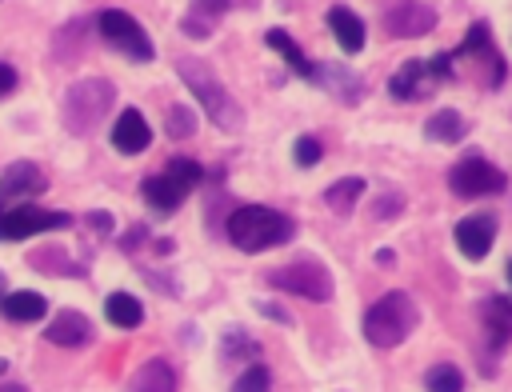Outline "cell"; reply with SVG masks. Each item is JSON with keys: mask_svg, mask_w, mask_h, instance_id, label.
Wrapping results in <instances>:
<instances>
[{"mask_svg": "<svg viewBox=\"0 0 512 392\" xmlns=\"http://www.w3.org/2000/svg\"><path fill=\"white\" fill-rule=\"evenodd\" d=\"M196 4V12H204V16H212V20H220V12L232 4V0H192Z\"/></svg>", "mask_w": 512, "mask_h": 392, "instance_id": "e575fe53", "label": "cell"}, {"mask_svg": "<svg viewBox=\"0 0 512 392\" xmlns=\"http://www.w3.org/2000/svg\"><path fill=\"white\" fill-rule=\"evenodd\" d=\"M44 188H48V176L32 160H16V164H8L0 172V204H12V200L20 204L28 196H40Z\"/></svg>", "mask_w": 512, "mask_h": 392, "instance_id": "8fae6325", "label": "cell"}, {"mask_svg": "<svg viewBox=\"0 0 512 392\" xmlns=\"http://www.w3.org/2000/svg\"><path fill=\"white\" fill-rule=\"evenodd\" d=\"M112 100H116L112 80H104V76H84V80H76V84L64 92V108H60L64 128H68L72 136L92 132V128L108 116Z\"/></svg>", "mask_w": 512, "mask_h": 392, "instance_id": "277c9868", "label": "cell"}, {"mask_svg": "<svg viewBox=\"0 0 512 392\" xmlns=\"http://www.w3.org/2000/svg\"><path fill=\"white\" fill-rule=\"evenodd\" d=\"M384 28H388L392 36H400V40H412V36H424V32L436 28V12H432V4H424V0H396V4L384 12Z\"/></svg>", "mask_w": 512, "mask_h": 392, "instance_id": "30bf717a", "label": "cell"}, {"mask_svg": "<svg viewBox=\"0 0 512 392\" xmlns=\"http://www.w3.org/2000/svg\"><path fill=\"white\" fill-rule=\"evenodd\" d=\"M508 280H512V260H508Z\"/></svg>", "mask_w": 512, "mask_h": 392, "instance_id": "60d3db41", "label": "cell"}, {"mask_svg": "<svg viewBox=\"0 0 512 392\" xmlns=\"http://www.w3.org/2000/svg\"><path fill=\"white\" fill-rule=\"evenodd\" d=\"M264 40H268V44H272V48H276V52H280V56H284L288 64H292V72H296V76H304V80H312V64L304 60V52H300V44H296V40H292V36H288L284 28H268V36H264Z\"/></svg>", "mask_w": 512, "mask_h": 392, "instance_id": "d4e9b609", "label": "cell"}, {"mask_svg": "<svg viewBox=\"0 0 512 392\" xmlns=\"http://www.w3.org/2000/svg\"><path fill=\"white\" fill-rule=\"evenodd\" d=\"M496 240V220L488 212H472L456 224V248L468 256V260H484L488 248Z\"/></svg>", "mask_w": 512, "mask_h": 392, "instance_id": "7c38bea8", "label": "cell"}, {"mask_svg": "<svg viewBox=\"0 0 512 392\" xmlns=\"http://www.w3.org/2000/svg\"><path fill=\"white\" fill-rule=\"evenodd\" d=\"M148 144H152L148 120H144L136 108H124V112L116 116V124H112V148L124 152V156H136V152H144Z\"/></svg>", "mask_w": 512, "mask_h": 392, "instance_id": "4fadbf2b", "label": "cell"}, {"mask_svg": "<svg viewBox=\"0 0 512 392\" xmlns=\"http://www.w3.org/2000/svg\"><path fill=\"white\" fill-rule=\"evenodd\" d=\"M212 24H216V20H212V16H204V12H196V8L180 20V28H184L188 36H208V32H212Z\"/></svg>", "mask_w": 512, "mask_h": 392, "instance_id": "1f68e13d", "label": "cell"}, {"mask_svg": "<svg viewBox=\"0 0 512 392\" xmlns=\"http://www.w3.org/2000/svg\"><path fill=\"white\" fill-rule=\"evenodd\" d=\"M480 316H484L488 348L500 352V348L512 340V300H504V296H488L484 308H480Z\"/></svg>", "mask_w": 512, "mask_h": 392, "instance_id": "2e32d148", "label": "cell"}, {"mask_svg": "<svg viewBox=\"0 0 512 392\" xmlns=\"http://www.w3.org/2000/svg\"><path fill=\"white\" fill-rule=\"evenodd\" d=\"M176 72H180V80L192 88V96L200 100V108L208 112V120H212L216 128H224V132H240L244 112H240V104L232 100V92L216 80V72H212L204 60H196V56H180V60H176Z\"/></svg>", "mask_w": 512, "mask_h": 392, "instance_id": "7a4b0ae2", "label": "cell"}, {"mask_svg": "<svg viewBox=\"0 0 512 392\" xmlns=\"http://www.w3.org/2000/svg\"><path fill=\"white\" fill-rule=\"evenodd\" d=\"M424 136H428V140H436V144H456V140H464V136H468V120H464L460 112H452V108H440V112H432V116H428Z\"/></svg>", "mask_w": 512, "mask_h": 392, "instance_id": "ffe728a7", "label": "cell"}, {"mask_svg": "<svg viewBox=\"0 0 512 392\" xmlns=\"http://www.w3.org/2000/svg\"><path fill=\"white\" fill-rule=\"evenodd\" d=\"M88 224H92V228H100V232H112V216H104V212H92V216H88Z\"/></svg>", "mask_w": 512, "mask_h": 392, "instance_id": "8d00e7d4", "label": "cell"}, {"mask_svg": "<svg viewBox=\"0 0 512 392\" xmlns=\"http://www.w3.org/2000/svg\"><path fill=\"white\" fill-rule=\"evenodd\" d=\"M396 212H400V196H388V200L380 196L376 200V216H396Z\"/></svg>", "mask_w": 512, "mask_h": 392, "instance_id": "d590c367", "label": "cell"}, {"mask_svg": "<svg viewBox=\"0 0 512 392\" xmlns=\"http://www.w3.org/2000/svg\"><path fill=\"white\" fill-rule=\"evenodd\" d=\"M256 352H260V344H256V340H248V336H244V328H228V332H224V340H220V356H224V364L256 360Z\"/></svg>", "mask_w": 512, "mask_h": 392, "instance_id": "484cf974", "label": "cell"}, {"mask_svg": "<svg viewBox=\"0 0 512 392\" xmlns=\"http://www.w3.org/2000/svg\"><path fill=\"white\" fill-rule=\"evenodd\" d=\"M52 344H60V348H80V344H88L92 340V320L84 316V312H72V308H64V312H56L52 320H48V332H44Z\"/></svg>", "mask_w": 512, "mask_h": 392, "instance_id": "5bb4252c", "label": "cell"}, {"mask_svg": "<svg viewBox=\"0 0 512 392\" xmlns=\"http://www.w3.org/2000/svg\"><path fill=\"white\" fill-rule=\"evenodd\" d=\"M28 260H32V264H40V272H64V276H80V272H84V268H76V264H72L56 244H52V248H36Z\"/></svg>", "mask_w": 512, "mask_h": 392, "instance_id": "83f0119b", "label": "cell"}, {"mask_svg": "<svg viewBox=\"0 0 512 392\" xmlns=\"http://www.w3.org/2000/svg\"><path fill=\"white\" fill-rule=\"evenodd\" d=\"M164 128H168V136H172V140H184V136H192V128H196V116H192V108H184V104H172V108H168V120H164Z\"/></svg>", "mask_w": 512, "mask_h": 392, "instance_id": "f1b7e54d", "label": "cell"}, {"mask_svg": "<svg viewBox=\"0 0 512 392\" xmlns=\"http://www.w3.org/2000/svg\"><path fill=\"white\" fill-rule=\"evenodd\" d=\"M84 36H88V20H72V24H64V28L56 32V44H52V56H56L60 64H68V60H76V52H84Z\"/></svg>", "mask_w": 512, "mask_h": 392, "instance_id": "cb8c5ba5", "label": "cell"}, {"mask_svg": "<svg viewBox=\"0 0 512 392\" xmlns=\"http://www.w3.org/2000/svg\"><path fill=\"white\" fill-rule=\"evenodd\" d=\"M312 84L328 88L336 100H360L364 96V80L340 64H312Z\"/></svg>", "mask_w": 512, "mask_h": 392, "instance_id": "9a60e30c", "label": "cell"}, {"mask_svg": "<svg viewBox=\"0 0 512 392\" xmlns=\"http://www.w3.org/2000/svg\"><path fill=\"white\" fill-rule=\"evenodd\" d=\"M292 232H296L292 216H284L276 208H264V204H244L228 216V240L240 252H268L276 244H288Z\"/></svg>", "mask_w": 512, "mask_h": 392, "instance_id": "6da1fadb", "label": "cell"}, {"mask_svg": "<svg viewBox=\"0 0 512 392\" xmlns=\"http://www.w3.org/2000/svg\"><path fill=\"white\" fill-rule=\"evenodd\" d=\"M424 72H432L436 80H440V76H452V56H444V52H440V56H432V60L424 64Z\"/></svg>", "mask_w": 512, "mask_h": 392, "instance_id": "d6a6232c", "label": "cell"}, {"mask_svg": "<svg viewBox=\"0 0 512 392\" xmlns=\"http://www.w3.org/2000/svg\"><path fill=\"white\" fill-rule=\"evenodd\" d=\"M96 28H100V36H104L116 52H124L128 60H152V56H156L148 32H144L124 8H104V12L96 16Z\"/></svg>", "mask_w": 512, "mask_h": 392, "instance_id": "ba28073f", "label": "cell"}, {"mask_svg": "<svg viewBox=\"0 0 512 392\" xmlns=\"http://www.w3.org/2000/svg\"><path fill=\"white\" fill-rule=\"evenodd\" d=\"M128 392H176V372L168 360H148L132 372Z\"/></svg>", "mask_w": 512, "mask_h": 392, "instance_id": "ac0fdd59", "label": "cell"}, {"mask_svg": "<svg viewBox=\"0 0 512 392\" xmlns=\"http://www.w3.org/2000/svg\"><path fill=\"white\" fill-rule=\"evenodd\" d=\"M56 228H72V216L40 204H0V240H20L36 232H56Z\"/></svg>", "mask_w": 512, "mask_h": 392, "instance_id": "52a82bcc", "label": "cell"}, {"mask_svg": "<svg viewBox=\"0 0 512 392\" xmlns=\"http://www.w3.org/2000/svg\"><path fill=\"white\" fill-rule=\"evenodd\" d=\"M4 368H8V360H4V356H0V372H4Z\"/></svg>", "mask_w": 512, "mask_h": 392, "instance_id": "f35d334b", "label": "cell"}, {"mask_svg": "<svg viewBox=\"0 0 512 392\" xmlns=\"http://www.w3.org/2000/svg\"><path fill=\"white\" fill-rule=\"evenodd\" d=\"M16 80H20V76H16V68L0 60V96H8V92H16Z\"/></svg>", "mask_w": 512, "mask_h": 392, "instance_id": "836d02e7", "label": "cell"}, {"mask_svg": "<svg viewBox=\"0 0 512 392\" xmlns=\"http://www.w3.org/2000/svg\"><path fill=\"white\" fill-rule=\"evenodd\" d=\"M328 28H332V36H336V44L344 48V52H360L364 48V20L352 12V8H344V4H336V8H328Z\"/></svg>", "mask_w": 512, "mask_h": 392, "instance_id": "e0dca14e", "label": "cell"}, {"mask_svg": "<svg viewBox=\"0 0 512 392\" xmlns=\"http://www.w3.org/2000/svg\"><path fill=\"white\" fill-rule=\"evenodd\" d=\"M320 152H324V148H320V140H316V136H300L292 156H296V164H300V168H312V164L320 160Z\"/></svg>", "mask_w": 512, "mask_h": 392, "instance_id": "4dcf8cb0", "label": "cell"}, {"mask_svg": "<svg viewBox=\"0 0 512 392\" xmlns=\"http://www.w3.org/2000/svg\"><path fill=\"white\" fill-rule=\"evenodd\" d=\"M0 300H4V280H0Z\"/></svg>", "mask_w": 512, "mask_h": 392, "instance_id": "ab89813d", "label": "cell"}, {"mask_svg": "<svg viewBox=\"0 0 512 392\" xmlns=\"http://www.w3.org/2000/svg\"><path fill=\"white\" fill-rule=\"evenodd\" d=\"M0 392H24V388H20V384H4Z\"/></svg>", "mask_w": 512, "mask_h": 392, "instance_id": "74e56055", "label": "cell"}, {"mask_svg": "<svg viewBox=\"0 0 512 392\" xmlns=\"http://www.w3.org/2000/svg\"><path fill=\"white\" fill-rule=\"evenodd\" d=\"M104 316H108L116 328H136V324L144 320V308H140V300H136L132 292H112V296L104 300Z\"/></svg>", "mask_w": 512, "mask_h": 392, "instance_id": "7402d4cb", "label": "cell"}, {"mask_svg": "<svg viewBox=\"0 0 512 392\" xmlns=\"http://www.w3.org/2000/svg\"><path fill=\"white\" fill-rule=\"evenodd\" d=\"M428 72H424V64L420 60H404L400 68H396V76H392V96H400V100H416V96H424L428 92V80H424Z\"/></svg>", "mask_w": 512, "mask_h": 392, "instance_id": "44dd1931", "label": "cell"}, {"mask_svg": "<svg viewBox=\"0 0 512 392\" xmlns=\"http://www.w3.org/2000/svg\"><path fill=\"white\" fill-rule=\"evenodd\" d=\"M0 312H4L8 320H20V324H28V320H40V316L48 312V300H44L40 292L16 288V292H4V300H0Z\"/></svg>", "mask_w": 512, "mask_h": 392, "instance_id": "d6986e66", "label": "cell"}, {"mask_svg": "<svg viewBox=\"0 0 512 392\" xmlns=\"http://www.w3.org/2000/svg\"><path fill=\"white\" fill-rule=\"evenodd\" d=\"M268 384H272L268 368H264V364H248V368H244V372L236 376L232 392H268Z\"/></svg>", "mask_w": 512, "mask_h": 392, "instance_id": "f546056e", "label": "cell"}, {"mask_svg": "<svg viewBox=\"0 0 512 392\" xmlns=\"http://www.w3.org/2000/svg\"><path fill=\"white\" fill-rule=\"evenodd\" d=\"M268 284L280 288V292L304 296V300H312V304H324V300H332V292H336L328 268L316 264V260H296V264L272 268V272H268Z\"/></svg>", "mask_w": 512, "mask_h": 392, "instance_id": "8992f818", "label": "cell"}, {"mask_svg": "<svg viewBox=\"0 0 512 392\" xmlns=\"http://www.w3.org/2000/svg\"><path fill=\"white\" fill-rule=\"evenodd\" d=\"M424 388L428 392H464V376L456 364H432L424 376Z\"/></svg>", "mask_w": 512, "mask_h": 392, "instance_id": "4316f807", "label": "cell"}, {"mask_svg": "<svg viewBox=\"0 0 512 392\" xmlns=\"http://www.w3.org/2000/svg\"><path fill=\"white\" fill-rule=\"evenodd\" d=\"M200 176H204V168H200L196 160L176 156V160H168V168H164V172L148 176V180L140 184V192H144V200H148L156 212H176V208H180V200L200 184Z\"/></svg>", "mask_w": 512, "mask_h": 392, "instance_id": "5b68a950", "label": "cell"}, {"mask_svg": "<svg viewBox=\"0 0 512 392\" xmlns=\"http://www.w3.org/2000/svg\"><path fill=\"white\" fill-rule=\"evenodd\" d=\"M416 320H420L416 300L408 292H388V296H380L364 312V336L376 348H396V344L408 340V332L416 328Z\"/></svg>", "mask_w": 512, "mask_h": 392, "instance_id": "3957f363", "label": "cell"}, {"mask_svg": "<svg viewBox=\"0 0 512 392\" xmlns=\"http://www.w3.org/2000/svg\"><path fill=\"white\" fill-rule=\"evenodd\" d=\"M360 192H364V180L360 176H344V180H336V184L324 188V204L336 216H344V212H352V204L360 200Z\"/></svg>", "mask_w": 512, "mask_h": 392, "instance_id": "603a6c76", "label": "cell"}, {"mask_svg": "<svg viewBox=\"0 0 512 392\" xmlns=\"http://www.w3.org/2000/svg\"><path fill=\"white\" fill-rule=\"evenodd\" d=\"M448 184H452L456 196L476 200V196H496V192H504V188H508V176H504L492 160H484V156H464V160L448 172Z\"/></svg>", "mask_w": 512, "mask_h": 392, "instance_id": "9c48e42d", "label": "cell"}]
</instances>
